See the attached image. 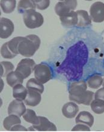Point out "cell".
Masks as SVG:
<instances>
[{
  "instance_id": "cell-1",
  "label": "cell",
  "mask_w": 104,
  "mask_h": 132,
  "mask_svg": "<svg viewBox=\"0 0 104 132\" xmlns=\"http://www.w3.org/2000/svg\"><path fill=\"white\" fill-rule=\"evenodd\" d=\"M87 46L79 41L68 49L66 57L57 68V71L65 75L68 81L77 80L82 75L83 67L88 60Z\"/></svg>"
},
{
  "instance_id": "cell-2",
  "label": "cell",
  "mask_w": 104,
  "mask_h": 132,
  "mask_svg": "<svg viewBox=\"0 0 104 132\" xmlns=\"http://www.w3.org/2000/svg\"><path fill=\"white\" fill-rule=\"evenodd\" d=\"M87 86L85 81H74L70 84L69 99L79 104L90 105L94 98V93L87 90Z\"/></svg>"
},
{
  "instance_id": "cell-3",
  "label": "cell",
  "mask_w": 104,
  "mask_h": 132,
  "mask_svg": "<svg viewBox=\"0 0 104 132\" xmlns=\"http://www.w3.org/2000/svg\"><path fill=\"white\" fill-rule=\"evenodd\" d=\"M40 42V39L37 35H28L24 37L19 44V53L25 57H31L39 49Z\"/></svg>"
},
{
  "instance_id": "cell-4",
  "label": "cell",
  "mask_w": 104,
  "mask_h": 132,
  "mask_svg": "<svg viewBox=\"0 0 104 132\" xmlns=\"http://www.w3.org/2000/svg\"><path fill=\"white\" fill-rule=\"evenodd\" d=\"M23 38L22 37H16L4 43L1 48L2 57L5 59H13L17 54H19L18 51L19 44Z\"/></svg>"
},
{
  "instance_id": "cell-5",
  "label": "cell",
  "mask_w": 104,
  "mask_h": 132,
  "mask_svg": "<svg viewBox=\"0 0 104 132\" xmlns=\"http://www.w3.org/2000/svg\"><path fill=\"white\" fill-rule=\"evenodd\" d=\"M24 23L28 28L34 29L40 27L44 22L42 15L34 10H28L24 13Z\"/></svg>"
},
{
  "instance_id": "cell-6",
  "label": "cell",
  "mask_w": 104,
  "mask_h": 132,
  "mask_svg": "<svg viewBox=\"0 0 104 132\" xmlns=\"http://www.w3.org/2000/svg\"><path fill=\"white\" fill-rule=\"evenodd\" d=\"M34 77L41 84H45L52 78L51 69L46 64H38L34 69Z\"/></svg>"
},
{
  "instance_id": "cell-7",
  "label": "cell",
  "mask_w": 104,
  "mask_h": 132,
  "mask_svg": "<svg viewBox=\"0 0 104 132\" xmlns=\"http://www.w3.org/2000/svg\"><path fill=\"white\" fill-rule=\"evenodd\" d=\"M36 65L34 60L31 59H22L18 64L16 71L22 75L24 79L28 78L34 71Z\"/></svg>"
},
{
  "instance_id": "cell-8",
  "label": "cell",
  "mask_w": 104,
  "mask_h": 132,
  "mask_svg": "<svg viewBox=\"0 0 104 132\" xmlns=\"http://www.w3.org/2000/svg\"><path fill=\"white\" fill-rule=\"evenodd\" d=\"M77 1L75 0H66L59 1L55 7V12L60 17L68 14L77 8Z\"/></svg>"
},
{
  "instance_id": "cell-9",
  "label": "cell",
  "mask_w": 104,
  "mask_h": 132,
  "mask_svg": "<svg viewBox=\"0 0 104 132\" xmlns=\"http://www.w3.org/2000/svg\"><path fill=\"white\" fill-rule=\"evenodd\" d=\"M90 18L95 23L104 21V3L97 1L92 5L90 9Z\"/></svg>"
},
{
  "instance_id": "cell-10",
  "label": "cell",
  "mask_w": 104,
  "mask_h": 132,
  "mask_svg": "<svg viewBox=\"0 0 104 132\" xmlns=\"http://www.w3.org/2000/svg\"><path fill=\"white\" fill-rule=\"evenodd\" d=\"M14 31V24L12 21L5 18H1L0 20V37L6 39L11 35Z\"/></svg>"
},
{
  "instance_id": "cell-11",
  "label": "cell",
  "mask_w": 104,
  "mask_h": 132,
  "mask_svg": "<svg viewBox=\"0 0 104 132\" xmlns=\"http://www.w3.org/2000/svg\"><path fill=\"white\" fill-rule=\"evenodd\" d=\"M26 111L25 104L22 101L14 100L11 102L8 107V114L16 115L18 117H21L25 114Z\"/></svg>"
},
{
  "instance_id": "cell-12",
  "label": "cell",
  "mask_w": 104,
  "mask_h": 132,
  "mask_svg": "<svg viewBox=\"0 0 104 132\" xmlns=\"http://www.w3.org/2000/svg\"><path fill=\"white\" fill-rule=\"evenodd\" d=\"M39 123L37 125H33L34 130L37 131H56L57 127L56 125L52 122L50 121L46 117L38 116Z\"/></svg>"
},
{
  "instance_id": "cell-13",
  "label": "cell",
  "mask_w": 104,
  "mask_h": 132,
  "mask_svg": "<svg viewBox=\"0 0 104 132\" xmlns=\"http://www.w3.org/2000/svg\"><path fill=\"white\" fill-rule=\"evenodd\" d=\"M60 20L63 26L66 28H72L78 24V14L77 12L72 11L65 16L60 17Z\"/></svg>"
},
{
  "instance_id": "cell-14",
  "label": "cell",
  "mask_w": 104,
  "mask_h": 132,
  "mask_svg": "<svg viewBox=\"0 0 104 132\" xmlns=\"http://www.w3.org/2000/svg\"><path fill=\"white\" fill-rule=\"evenodd\" d=\"M28 90V89H27ZM41 93L33 90H28V94L25 99V103L30 106H36L41 102Z\"/></svg>"
},
{
  "instance_id": "cell-15",
  "label": "cell",
  "mask_w": 104,
  "mask_h": 132,
  "mask_svg": "<svg viewBox=\"0 0 104 132\" xmlns=\"http://www.w3.org/2000/svg\"><path fill=\"white\" fill-rule=\"evenodd\" d=\"M79 111V107L74 102H67L63 105L62 113L65 117L67 118H74Z\"/></svg>"
},
{
  "instance_id": "cell-16",
  "label": "cell",
  "mask_w": 104,
  "mask_h": 132,
  "mask_svg": "<svg viewBox=\"0 0 104 132\" xmlns=\"http://www.w3.org/2000/svg\"><path fill=\"white\" fill-rule=\"evenodd\" d=\"M94 117L89 112L82 111L77 116L75 122L76 124H83L87 125L89 127H92L94 123Z\"/></svg>"
},
{
  "instance_id": "cell-17",
  "label": "cell",
  "mask_w": 104,
  "mask_h": 132,
  "mask_svg": "<svg viewBox=\"0 0 104 132\" xmlns=\"http://www.w3.org/2000/svg\"><path fill=\"white\" fill-rule=\"evenodd\" d=\"M24 77L17 71H12L6 77V81L9 86L14 87L18 84H22L24 82Z\"/></svg>"
},
{
  "instance_id": "cell-18",
  "label": "cell",
  "mask_w": 104,
  "mask_h": 132,
  "mask_svg": "<svg viewBox=\"0 0 104 132\" xmlns=\"http://www.w3.org/2000/svg\"><path fill=\"white\" fill-rule=\"evenodd\" d=\"M76 12L78 18V22L77 24L78 27H86L92 23V19L87 11L80 10Z\"/></svg>"
},
{
  "instance_id": "cell-19",
  "label": "cell",
  "mask_w": 104,
  "mask_h": 132,
  "mask_svg": "<svg viewBox=\"0 0 104 132\" xmlns=\"http://www.w3.org/2000/svg\"><path fill=\"white\" fill-rule=\"evenodd\" d=\"M28 94V90L22 84H18L13 88V96L16 100L25 101Z\"/></svg>"
},
{
  "instance_id": "cell-20",
  "label": "cell",
  "mask_w": 104,
  "mask_h": 132,
  "mask_svg": "<svg viewBox=\"0 0 104 132\" xmlns=\"http://www.w3.org/2000/svg\"><path fill=\"white\" fill-rule=\"evenodd\" d=\"M21 123L19 117L16 115H10L7 117L3 121V126L7 130H11L13 126Z\"/></svg>"
},
{
  "instance_id": "cell-21",
  "label": "cell",
  "mask_w": 104,
  "mask_h": 132,
  "mask_svg": "<svg viewBox=\"0 0 104 132\" xmlns=\"http://www.w3.org/2000/svg\"><path fill=\"white\" fill-rule=\"evenodd\" d=\"M36 9L33 1L30 0H22L19 2L18 5V11L19 13H24L28 10H34Z\"/></svg>"
},
{
  "instance_id": "cell-22",
  "label": "cell",
  "mask_w": 104,
  "mask_h": 132,
  "mask_svg": "<svg viewBox=\"0 0 104 132\" xmlns=\"http://www.w3.org/2000/svg\"><path fill=\"white\" fill-rule=\"evenodd\" d=\"M103 80L101 75L99 74H94L90 77L87 80V84L89 87L93 89H98L103 83Z\"/></svg>"
},
{
  "instance_id": "cell-23",
  "label": "cell",
  "mask_w": 104,
  "mask_h": 132,
  "mask_svg": "<svg viewBox=\"0 0 104 132\" xmlns=\"http://www.w3.org/2000/svg\"><path fill=\"white\" fill-rule=\"evenodd\" d=\"M26 88L28 90H33L42 93L44 91V86L43 84L40 82L36 78H31L28 81L26 84Z\"/></svg>"
},
{
  "instance_id": "cell-24",
  "label": "cell",
  "mask_w": 104,
  "mask_h": 132,
  "mask_svg": "<svg viewBox=\"0 0 104 132\" xmlns=\"http://www.w3.org/2000/svg\"><path fill=\"white\" fill-rule=\"evenodd\" d=\"M0 3L3 12L7 14L12 13L16 8V1L15 0H1Z\"/></svg>"
},
{
  "instance_id": "cell-25",
  "label": "cell",
  "mask_w": 104,
  "mask_h": 132,
  "mask_svg": "<svg viewBox=\"0 0 104 132\" xmlns=\"http://www.w3.org/2000/svg\"><path fill=\"white\" fill-rule=\"evenodd\" d=\"M23 118L26 122L33 124V125H37L39 123V117L32 109H26L25 113L23 115Z\"/></svg>"
},
{
  "instance_id": "cell-26",
  "label": "cell",
  "mask_w": 104,
  "mask_h": 132,
  "mask_svg": "<svg viewBox=\"0 0 104 132\" xmlns=\"http://www.w3.org/2000/svg\"><path fill=\"white\" fill-rule=\"evenodd\" d=\"M92 110L96 114H102L104 112V101L102 99H94L90 104Z\"/></svg>"
},
{
  "instance_id": "cell-27",
  "label": "cell",
  "mask_w": 104,
  "mask_h": 132,
  "mask_svg": "<svg viewBox=\"0 0 104 132\" xmlns=\"http://www.w3.org/2000/svg\"><path fill=\"white\" fill-rule=\"evenodd\" d=\"M1 77H7L9 73L14 69V65L10 62H1Z\"/></svg>"
},
{
  "instance_id": "cell-28",
  "label": "cell",
  "mask_w": 104,
  "mask_h": 132,
  "mask_svg": "<svg viewBox=\"0 0 104 132\" xmlns=\"http://www.w3.org/2000/svg\"><path fill=\"white\" fill-rule=\"evenodd\" d=\"M33 2L36 9L40 10L46 9L50 4V1H49V0H41V1L36 0V1H33Z\"/></svg>"
},
{
  "instance_id": "cell-29",
  "label": "cell",
  "mask_w": 104,
  "mask_h": 132,
  "mask_svg": "<svg viewBox=\"0 0 104 132\" xmlns=\"http://www.w3.org/2000/svg\"><path fill=\"white\" fill-rule=\"evenodd\" d=\"M90 127L83 124H77L72 129V131H90Z\"/></svg>"
},
{
  "instance_id": "cell-30",
  "label": "cell",
  "mask_w": 104,
  "mask_h": 132,
  "mask_svg": "<svg viewBox=\"0 0 104 132\" xmlns=\"http://www.w3.org/2000/svg\"><path fill=\"white\" fill-rule=\"evenodd\" d=\"M94 99H102L104 101V87L101 88L96 91L94 93Z\"/></svg>"
},
{
  "instance_id": "cell-31",
  "label": "cell",
  "mask_w": 104,
  "mask_h": 132,
  "mask_svg": "<svg viewBox=\"0 0 104 132\" xmlns=\"http://www.w3.org/2000/svg\"><path fill=\"white\" fill-rule=\"evenodd\" d=\"M12 131H26L28 129H26L25 127L22 126L20 124H17V125L13 126L11 129Z\"/></svg>"
},
{
  "instance_id": "cell-32",
  "label": "cell",
  "mask_w": 104,
  "mask_h": 132,
  "mask_svg": "<svg viewBox=\"0 0 104 132\" xmlns=\"http://www.w3.org/2000/svg\"><path fill=\"white\" fill-rule=\"evenodd\" d=\"M102 86H103V87H104V78H103V83H102Z\"/></svg>"
}]
</instances>
